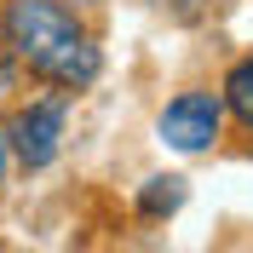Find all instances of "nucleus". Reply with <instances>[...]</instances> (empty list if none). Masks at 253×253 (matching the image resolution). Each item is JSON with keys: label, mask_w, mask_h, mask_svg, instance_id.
I'll return each instance as SVG.
<instances>
[{"label": "nucleus", "mask_w": 253, "mask_h": 253, "mask_svg": "<svg viewBox=\"0 0 253 253\" xmlns=\"http://www.w3.org/2000/svg\"><path fill=\"white\" fill-rule=\"evenodd\" d=\"M6 46L29 63L41 81L69 86V92L92 86L98 69H104V58L86 41V29L63 12L58 0H12L6 6Z\"/></svg>", "instance_id": "nucleus-1"}, {"label": "nucleus", "mask_w": 253, "mask_h": 253, "mask_svg": "<svg viewBox=\"0 0 253 253\" xmlns=\"http://www.w3.org/2000/svg\"><path fill=\"white\" fill-rule=\"evenodd\" d=\"M219 126H224V98H213V92H178L173 104L161 110L156 132L173 144L178 156H202V150H213Z\"/></svg>", "instance_id": "nucleus-2"}, {"label": "nucleus", "mask_w": 253, "mask_h": 253, "mask_svg": "<svg viewBox=\"0 0 253 253\" xmlns=\"http://www.w3.org/2000/svg\"><path fill=\"white\" fill-rule=\"evenodd\" d=\"M6 144H12V156L23 167H52L58 144H63V98H35L29 110H17Z\"/></svg>", "instance_id": "nucleus-3"}, {"label": "nucleus", "mask_w": 253, "mask_h": 253, "mask_svg": "<svg viewBox=\"0 0 253 253\" xmlns=\"http://www.w3.org/2000/svg\"><path fill=\"white\" fill-rule=\"evenodd\" d=\"M224 104L242 126H253V58H242L230 75H224Z\"/></svg>", "instance_id": "nucleus-4"}, {"label": "nucleus", "mask_w": 253, "mask_h": 253, "mask_svg": "<svg viewBox=\"0 0 253 253\" xmlns=\"http://www.w3.org/2000/svg\"><path fill=\"white\" fill-rule=\"evenodd\" d=\"M184 202V178H150L138 196V207L150 213V219H161V213H173V207Z\"/></svg>", "instance_id": "nucleus-5"}, {"label": "nucleus", "mask_w": 253, "mask_h": 253, "mask_svg": "<svg viewBox=\"0 0 253 253\" xmlns=\"http://www.w3.org/2000/svg\"><path fill=\"white\" fill-rule=\"evenodd\" d=\"M6 161H12V144L0 138V184H6Z\"/></svg>", "instance_id": "nucleus-6"}]
</instances>
